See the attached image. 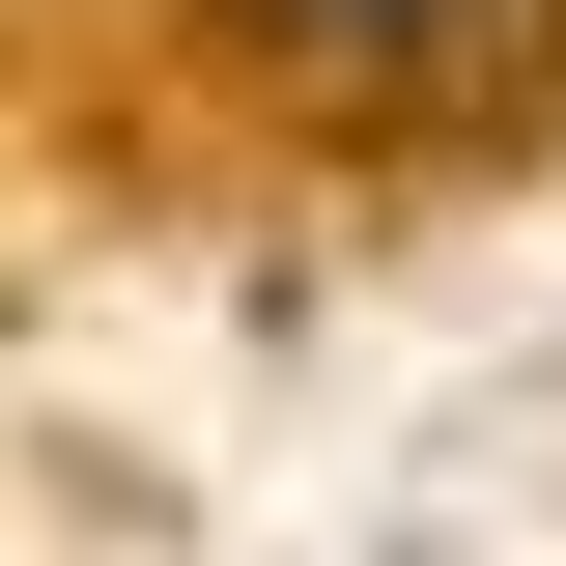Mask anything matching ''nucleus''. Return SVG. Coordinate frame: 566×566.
I'll list each match as a JSON object with an SVG mask.
<instances>
[{
	"label": "nucleus",
	"instance_id": "1",
	"mask_svg": "<svg viewBox=\"0 0 566 566\" xmlns=\"http://www.w3.org/2000/svg\"><path fill=\"white\" fill-rule=\"evenodd\" d=\"M255 29H283V57H368V85H397V57H453L482 0H255Z\"/></svg>",
	"mask_w": 566,
	"mask_h": 566
}]
</instances>
